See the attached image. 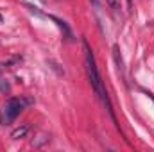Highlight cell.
Segmentation results:
<instances>
[{
    "label": "cell",
    "instance_id": "1",
    "mask_svg": "<svg viewBox=\"0 0 154 152\" xmlns=\"http://www.w3.org/2000/svg\"><path fill=\"white\" fill-rule=\"evenodd\" d=\"M82 48H84V66H86V74H88V79H90V84H91V90L95 91L97 99L102 102V106L106 108V111L109 113L111 120H115V114H113V108H111V100H109V95H108V90L104 86V81L99 74V68L95 65V57H93V52L90 48V45L86 43V39H82Z\"/></svg>",
    "mask_w": 154,
    "mask_h": 152
},
{
    "label": "cell",
    "instance_id": "2",
    "mask_svg": "<svg viewBox=\"0 0 154 152\" xmlns=\"http://www.w3.org/2000/svg\"><path fill=\"white\" fill-rule=\"evenodd\" d=\"M22 111H23V102L20 99H14V97L7 99V102L2 108V114H0L2 123H11Z\"/></svg>",
    "mask_w": 154,
    "mask_h": 152
},
{
    "label": "cell",
    "instance_id": "3",
    "mask_svg": "<svg viewBox=\"0 0 154 152\" xmlns=\"http://www.w3.org/2000/svg\"><path fill=\"white\" fill-rule=\"evenodd\" d=\"M27 131H29V125H27V123H23L22 127L14 129V131L11 132V138H13V140H20V138H23V136L27 134Z\"/></svg>",
    "mask_w": 154,
    "mask_h": 152
},
{
    "label": "cell",
    "instance_id": "4",
    "mask_svg": "<svg viewBox=\"0 0 154 152\" xmlns=\"http://www.w3.org/2000/svg\"><path fill=\"white\" fill-rule=\"evenodd\" d=\"M48 18H50V20H54V22H56V23H57V25H59V27H61V29H63V31H65V34H66V36H68V38H70V36H72V34H70V29H68V27H66V23H65V22H63V20H59V18H56V16H48Z\"/></svg>",
    "mask_w": 154,
    "mask_h": 152
},
{
    "label": "cell",
    "instance_id": "5",
    "mask_svg": "<svg viewBox=\"0 0 154 152\" xmlns=\"http://www.w3.org/2000/svg\"><path fill=\"white\" fill-rule=\"evenodd\" d=\"M9 90H11V88H9V84H7V81H5V79L2 77V74H0V91H2V93H7Z\"/></svg>",
    "mask_w": 154,
    "mask_h": 152
},
{
    "label": "cell",
    "instance_id": "6",
    "mask_svg": "<svg viewBox=\"0 0 154 152\" xmlns=\"http://www.w3.org/2000/svg\"><path fill=\"white\" fill-rule=\"evenodd\" d=\"M106 4L115 11V13H118L120 11V0H106Z\"/></svg>",
    "mask_w": 154,
    "mask_h": 152
},
{
    "label": "cell",
    "instance_id": "7",
    "mask_svg": "<svg viewBox=\"0 0 154 152\" xmlns=\"http://www.w3.org/2000/svg\"><path fill=\"white\" fill-rule=\"evenodd\" d=\"M2 22H4V16H2V14H0V23H2Z\"/></svg>",
    "mask_w": 154,
    "mask_h": 152
},
{
    "label": "cell",
    "instance_id": "8",
    "mask_svg": "<svg viewBox=\"0 0 154 152\" xmlns=\"http://www.w3.org/2000/svg\"><path fill=\"white\" fill-rule=\"evenodd\" d=\"M91 2H93V4H95V5H97V0H91Z\"/></svg>",
    "mask_w": 154,
    "mask_h": 152
}]
</instances>
